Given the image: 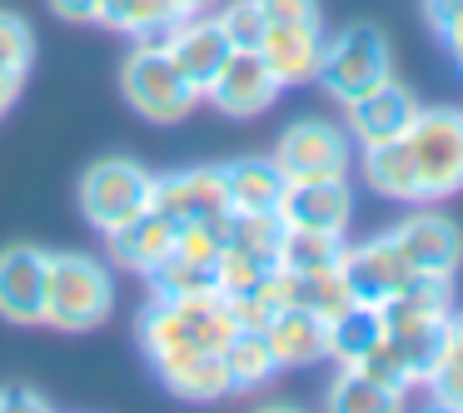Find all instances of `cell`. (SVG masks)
Returning <instances> with one entry per match:
<instances>
[{
	"label": "cell",
	"instance_id": "obj_21",
	"mask_svg": "<svg viewBox=\"0 0 463 413\" xmlns=\"http://www.w3.org/2000/svg\"><path fill=\"white\" fill-rule=\"evenodd\" d=\"M220 359H224V373H230V389L234 393H254V389H264V383L279 373L264 329H234L230 343L220 349Z\"/></svg>",
	"mask_w": 463,
	"mask_h": 413
},
{
	"label": "cell",
	"instance_id": "obj_5",
	"mask_svg": "<svg viewBox=\"0 0 463 413\" xmlns=\"http://www.w3.org/2000/svg\"><path fill=\"white\" fill-rule=\"evenodd\" d=\"M150 184H155V174L140 160H120V155L115 160H95L80 174V214L100 234H110L115 224L150 210Z\"/></svg>",
	"mask_w": 463,
	"mask_h": 413
},
{
	"label": "cell",
	"instance_id": "obj_30",
	"mask_svg": "<svg viewBox=\"0 0 463 413\" xmlns=\"http://www.w3.org/2000/svg\"><path fill=\"white\" fill-rule=\"evenodd\" d=\"M354 369H364L373 383H379V389H389L393 399H403V393H413V389H419V383H413V373H409V363H403V353L389 343V333H383V339L373 343V349L364 353V359L354 363Z\"/></svg>",
	"mask_w": 463,
	"mask_h": 413
},
{
	"label": "cell",
	"instance_id": "obj_16",
	"mask_svg": "<svg viewBox=\"0 0 463 413\" xmlns=\"http://www.w3.org/2000/svg\"><path fill=\"white\" fill-rule=\"evenodd\" d=\"M234 45L224 41V31L214 25V15H190V21L175 25L170 35V61L184 70V80L194 85V90H210V80L220 75L224 55H230Z\"/></svg>",
	"mask_w": 463,
	"mask_h": 413
},
{
	"label": "cell",
	"instance_id": "obj_11",
	"mask_svg": "<svg viewBox=\"0 0 463 413\" xmlns=\"http://www.w3.org/2000/svg\"><path fill=\"white\" fill-rule=\"evenodd\" d=\"M339 274H344V284H349L354 299H359V304H373V309H379L389 294H399L403 284L413 279V269H409V259L399 254L393 234H379V239L349 244V249H344Z\"/></svg>",
	"mask_w": 463,
	"mask_h": 413
},
{
	"label": "cell",
	"instance_id": "obj_34",
	"mask_svg": "<svg viewBox=\"0 0 463 413\" xmlns=\"http://www.w3.org/2000/svg\"><path fill=\"white\" fill-rule=\"evenodd\" d=\"M269 25H314L319 21V0H260Z\"/></svg>",
	"mask_w": 463,
	"mask_h": 413
},
{
	"label": "cell",
	"instance_id": "obj_1",
	"mask_svg": "<svg viewBox=\"0 0 463 413\" xmlns=\"http://www.w3.org/2000/svg\"><path fill=\"white\" fill-rule=\"evenodd\" d=\"M115 309V279L90 254H45V314L41 324H55L65 333H85L105 324Z\"/></svg>",
	"mask_w": 463,
	"mask_h": 413
},
{
	"label": "cell",
	"instance_id": "obj_19",
	"mask_svg": "<svg viewBox=\"0 0 463 413\" xmlns=\"http://www.w3.org/2000/svg\"><path fill=\"white\" fill-rule=\"evenodd\" d=\"M359 170H364V184H369L379 200L419 204V174H413V155H409V145H403V140L364 145Z\"/></svg>",
	"mask_w": 463,
	"mask_h": 413
},
{
	"label": "cell",
	"instance_id": "obj_32",
	"mask_svg": "<svg viewBox=\"0 0 463 413\" xmlns=\"http://www.w3.org/2000/svg\"><path fill=\"white\" fill-rule=\"evenodd\" d=\"M155 294L160 299H184V294H210L214 289V269H200V264H184V259H165L160 269L150 274Z\"/></svg>",
	"mask_w": 463,
	"mask_h": 413
},
{
	"label": "cell",
	"instance_id": "obj_7",
	"mask_svg": "<svg viewBox=\"0 0 463 413\" xmlns=\"http://www.w3.org/2000/svg\"><path fill=\"white\" fill-rule=\"evenodd\" d=\"M279 90L284 85L269 75V65H264L260 51H230L220 65V75H214L210 90H204V100L220 115H230V120H254V115L274 110Z\"/></svg>",
	"mask_w": 463,
	"mask_h": 413
},
{
	"label": "cell",
	"instance_id": "obj_23",
	"mask_svg": "<svg viewBox=\"0 0 463 413\" xmlns=\"http://www.w3.org/2000/svg\"><path fill=\"white\" fill-rule=\"evenodd\" d=\"M379 339H383V314L373 309V304L354 299L344 314L329 319V359L334 363H359Z\"/></svg>",
	"mask_w": 463,
	"mask_h": 413
},
{
	"label": "cell",
	"instance_id": "obj_36",
	"mask_svg": "<svg viewBox=\"0 0 463 413\" xmlns=\"http://www.w3.org/2000/svg\"><path fill=\"white\" fill-rule=\"evenodd\" d=\"M423 15H429L433 31H449V25L463 15V0H423Z\"/></svg>",
	"mask_w": 463,
	"mask_h": 413
},
{
	"label": "cell",
	"instance_id": "obj_8",
	"mask_svg": "<svg viewBox=\"0 0 463 413\" xmlns=\"http://www.w3.org/2000/svg\"><path fill=\"white\" fill-rule=\"evenodd\" d=\"M284 230H324L349 234L354 224V190L349 180H284V194L274 204Z\"/></svg>",
	"mask_w": 463,
	"mask_h": 413
},
{
	"label": "cell",
	"instance_id": "obj_24",
	"mask_svg": "<svg viewBox=\"0 0 463 413\" xmlns=\"http://www.w3.org/2000/svg\"><path fill=\"white\" fill-rule=\"evenodd\" d=\"M165 389H170L175 399H190V403H214V399H224V393H234L220 353H200V359L180 363L175 373H165Z\"/></svg>",
	"mask_w": 463,
	"mask_h": 413
},
{
	"label": "cell",
	"instance_id": "obj_37",
	"mask_svg": "<svg viewBox=\"0 0 463 413\" xmlns=\"http://www.w3.org/2000/svg\"><path fill=\"white\" fill-rule=\"evenodd\" d=\"M21 90H25V75H21V70H5V65H0V120L15 110Z\"/></svg>",
	"mask_w": 463,
	"mask_h": 413
},
{
	"label": "cell",
	"instance_id": "obj_26",
	"mask_svg": "<svg viewBox=\"0 0 463 413\" xmlns=\"http://www.w3.org/2000/svg\"><path fill=\"white\" fill-rule=\"evenodd\" d=\"M95 25H110V31H125V35H145V31H170L180 21L170 15L165 0H100Z\"/></svg>",
	"mask_w": 463,
	"mask_h": 413
},
{
	"label": "cell",
	"instance_id": "obj_14",
	"mask_svg": "<svg viewBox=\"0 0 463 413\" xmlns=\"http://www.w3.org/2000/svg\"><path fill=\"white\" fill-rule=\"evenodd\" d=\"M260 55L279 85H309L319 75L324 55V25H269L260 41Z\"/></svg>",
	"mask_w": 463,
	"mask_h": 413
},
{
	"label": "cell",
	"instance_id": "obj_39",
	"mask_svg": "<svg viewBox=\"0 0 463 413\" xmlns=\"http://www.w3.org/2000/svg\"><path fill=\"white\" fill-rule=\"evenodd\" d=\"M165 5H170L175 21H190V15H210L214 0H165Z\"/></svg>",
	"mask_w": 463,
	"mask_h": 413
},
{
	"label": "cell",
	"instance_id": "obj_9",
	"mask_svg": "<svg viewBox=\"0 0 463 413\" xmlns=\"http://www.w3.org/2000/svg\"><path fill=\"white\" fill-rule=\"evenodd\" d=\"M150 210H160L170 224H184V220H224V214H230L224 170H220V164H200V170H180V174H155Z\"/></svg>",
	"mask_w": 463,
	"mask_h": 413
},
{
	"label": "cell",
	"instance_id": "obj_27",
	"mask_svg": "<svg viewBox=\"0 0 463 413\" xmlns=\"http://www.w3.org/2000/svg\"><path fill=\"white\" fill-rule=\"evenodd\" d=\"M269 269H274L269 259H260L254 249L224 239L220 259H214V294H224V299H234V294H250V289H260V279H264Z\"/></svg>",
	"mask_w": 463,
	"mask_h": 413
},
{
	"label": "cell",
	"instance_id": "obj_25",
	"mask_svg": "<svg viewBox=\"0 0 463 413\" xmlns=\"http://www.w3.org/2000/svg\"><path fill=\"white\" fill-rule=\"evenodd\" d=\"M399 403L403 399H393L389 389H379V383L364 369H354V363H339V379L329 383V408H339V413H389V408H399Z\"/></svg>",
	"mask_w": 463,
	"mask_h": 413
},
{
	"label": "cell",
	"instance_id": "obj_4",
	"mask_svg": "<svg viewBox=\"0 0 463 413\" xmlns=\"http://www.w3.org/2000/svg\"><path fill=\"white\" fill-rule=\"evenodd\" d=\"M120 90H125V100H130V110L145 115V120H155V125L184 120V115L204 100V95L184 80L180 65L170 61V51H155V45H135L130 51V61H125V70H120Z\"/></svg>",
	"mask_w": 463,
	"mask_h": 413
},
{
	"label": "cell",
	"instance_id": "obj_33",
	"mask_svg": "<svg viewBox=\"0 0 463 413\" xmlns=\"http://www.w3.org/2000/svg\"><path fill=\"white\" fill-rule=\"evenodd\" d=\"M31 61H35V31H31V21L25 15H15V11H0V65L5 70H31Z\"/></svg>",
	"mask_w": 463,
	"mask_h": 413
},
{
	"label": "cell",
	"instance_id": "obj_35",
	"mask_svg": "<svg viewBox=\"0 0 463 413\" xmlns=\"http://www.w3.org/2000/svg\"><path fill=\"white\" fill-rule=\"evenodd\" d=\"M51 11L71 25H95V11H100V0H51Z\"/></svg>",
	"mask_w": 463,
	"mask_h": 413
},
{
	"label": "cell",
	"instance_id": "obj_15",
	"mask_svg": "<svg viewBox=\"0 0 463 413\" xmlns=\"http://www.w3.org/2000/svg\"><path fill=\"white\" fill-rule=\"evenodd\" d=\"M105 239H110V254H115L120 269H135V274L150 279V274L170 259V249H175V224L165 220L160 210H140L135 220L115 224Z\"/></svg>",
	"mask_w": 463,
	"mask_h": 413
},
{
	"label": "cell",
	"instance_id": "obj_13",
	"mask_svg": "<svg viewBox=\"0 0 463 413\" xmlns=\"http://www.w3.org/2000/svg\"><path fill=\"white\" fill-rule=\"evenodd\" d=\"M45 314V249L11 244L0 249V319L41 324Z\"/></svg>",
	"mask_w": 463,
	"mask_h": 413
},
{
	"label": "cell",
	"instance_id": "obj_29",
	"mask_svg": "<svg viewBox=\"0 0 463 413\" xmlns=\"http://www.w3.org/2000/svg\"><path fill=\"white\" fill-rule=\"evenodd\" d=\"M279 234H284V224L274 210H260V214H234L230 210V220H224V239L244 244V249H254L269 264H274V249H279Z\"/></svg>",
	"mask_w": 463,
	"mask_h": 413
},
{
	"label": "cell",
	"instance_id": "obj_6",
	"mask_svg": "<svg viewBox=\"0 0 463 413\" xmlns=\"http://www.w3.org/2000/svg\"><path fill=\"white\" fill-rule=\"evenodd\" d=\"M284 180H339L354 164V135L334 120H294L269 155Z\"/></svg>",
	"mask_w": 463,
	"mask_h": 413
},
{
	"label": "cell",
	"instance_id": "obj_17",
	"mask_svg": "<svg viewBox=\"0 0 463 413\" xmlns=\"http://www.w3.org/2000/svg\"><path fill=\"white\" fill-rule=\"evenodd\" d=\"M264 339H269L279 369H309V363L329 359V324L309 309H279L264 324Z\"/></svg>",
	"mask_w": 463,
	"mask_h": 413
},
{
	"label": "cell",
	"instance_id": "obj_20",
	"mask_svg": "<svg viewBox=\"0 0 463 413\" xmlns=\"http://www.w3.org/2000/svg\"><path fill=\"white\" fill-rule=\"evenodd\" d=\"M224 170V190H230V210L234 214H260V210H274L284 194V174L269 155H254V160H234V164H220Z\"/></svg>",
	"mask_w": 463,
	"mask_h": 413
},
{
	"label": "cell",
	"instance_id": "obj_2",
	"mask_svg": "<svg viewBox=\"0 0 463 413\" xmlns=\"http://www.w3.org/2000/svg\"><path fill=\"white\" fill-rule=\"evenodd\" d=\"M413 155V174H419V200H453L463 194V110H423L413 115L409 135H403Z\"/></svg>",
	"mask_w": 463,
	"mask_h": 413
},
{
	"label": "cell",
	"instance_id": "obj_38",
	"mask_svg": "<svg viewBox=\"0 0 463 413\" xmlns=\"http://www.w3.org/2000/svg\"><path fill=\"white\" fill-rule=\"evenodd\" d=\"M443 353L463 363V314H458V309H453L449 319H443Z\"/></svg>",
	"mask_w": 463,
	"mask_h": 413
},
{
	"label": "cell",
	"instance_id": "obj_40",
	"mask_svg": "<svg viewBox=\"0 0 463 413\" xmlns=\"http://www.w3.org/2000/svg\"><path fill=\"white\" fill-rule=\"evenodd\" d=\"M439 35H443V45H449V55L458 61V70H463V15L449 25V31H439Z\"/></svg>",
	"mask_w": 463,
	"mask_h": 413
},
{
	"label": "cell",
	"instance_id": "obj_3",
	"mask_svg": "<svg viewBox=\"0 0 463 413\" xmlns=\"http://www.w3.org/2000/svg\"><path fill=\"white\" fill-rule=\"evenodd\" d=\"M389 75H393V55H389L383 31L369 21H359V25H344L334 41H324L319 75H314V80H319L339 105H349V100H359L364 90H373L379 80H389Z\"/></svg>",
	"mask_w": 463,
	"mask_h": 413
},
{
	"label": "cell",
	"instance_id": "obj_10",
	"mask_svg": "<svg viewBox=\"0 0 463 413\" xmlns=\"http://www.w3.org/2000/svg\"><path fill=\"white\" fill-rule=\"evenodd\" d=\"M393 244L409 259L413 274H439V279H453L463 269V230L449 220V214L419 210L403 224H393Z\"/></svg>",
	"mask_w": 463,
	"mask_h": 413
},
{
	"label": "cell",
	"instance_id": "obj_12",
	"mask_svg": "<svg viewBox=\"0 0 463 413\" xmlns=\"http://www.w3.org/2000/svg\"><path fill=\"white\" fill-rule=\"evenodd\" d=\"M344 110H349L344 130H349L354 140L359 145H383V140H403V135H409L413 115H419V95L389 75V80H379L373 90H364L359 100H349Z\"/></svg>",
	"mask_w": 463,
	"mask_h": 413
},
{
	"label": "cell",
	"instance_id": "obj_22",
	"mask_svg": "<svg viewBox=\"0 0 463 413\" xmlns=\"http://www.w3.org/2000/svg\"><path fill=\"white\" fill-rule=\"evenodd\" d=\"M349 239L344 234H324V230H284L274 264L289 274H314V269H339Z\"/></svg>",
	"mask_w": 463,
	"mask_h": 413
},
{
	"label": "cell",
	"instance_id": "obj_18",
	"mask_svg": "<svg viewBox=\"0 0 463 413\" xmlns=\"http://www.w3.org/2000/svg\"><path fill=\"white\" fill-rule=\"evenodd\" d=\"M383 314V333L409 329V324H439L453 314V279H439V274H413L399 294L379 304Z\"/></svg>",
	"mask_w": 463,
	"mask_h": 413
},
{
	"label": "cell",
	"instance_id": "obj_31",
	"mask_svg": "<svg viewBox=\"0 0 463 413\" xmlns=\"http://www.w3.org/2000/svg\"><path fill=\"white\" fill-rule=\"evenodd\" d=\"M214 25L224 31V41L234 45V51H260L264 31H269V21H264L260 0H230L220 15H214Z\"/></svg>",
	"mask_w": 463,
	"mask_h": 413
},
{
	"label": "cell",
	"instance_id": "obj_28",
	"mask_svg": "<svg viewBox=\"0 0 463 413\" xmlns=\"http://www.w3.org/2000/svg\"><path fill=\"white\" fill-rule=\"evenodd\" d=\"M230 220V214H224ZM224 220H184L175 224V259L184 264H200V269H214V259H220L224 249Z\"/></svg>",
	"mask_w": 463,
	"mask_h": 413
}]
</instances>
